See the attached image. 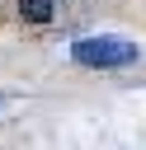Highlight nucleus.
Masks as SVG:
<instances>
[{
    "instance_id": "f257e3e1",
    "label": "nucleus",
    "mask_w": 146,
    "mask_h": 150,
    "mask_svg": "<svg viewBox=\"0 0 146 150\" xmlns=\"http://www.w3.org/2000/svg\"><path fill=\"white\" fill-rule=\"evenodd\" d=\"M71 56L80 66L113 70V66H132L137 61V42H127V38H75L71 42Z\"/></svg>"
},
{
    "instance_id": "f03ea898",
    "label": "nucleus",
    "mask_w": 146,
    "mask_h": 150,
    "mask_svg": "<svg viewBox=\"0 0 146 150\" xmlns=\"http://www.w3.org/2000/svg\"><path fill=\"white\" fill-rule=\"evenodd\" d=\"M52 0H19V14H24V23H47L52 19Z\"/></svg>"
}]
</instances>
